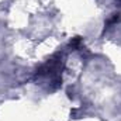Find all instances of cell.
<instances>
[{"label":"cell","instance_id":"1","mask_svg":"<svg viewBox=\"0 0 121 121\" xmlns=\"http://www.w3.org/2000/svg\"><path fill=\"white\" fill-rule=\"evenodd\" d=\"M120 1H121V0H120Z\"/></svg>","mask_w":121,"mask_h":121}]
</instances>
